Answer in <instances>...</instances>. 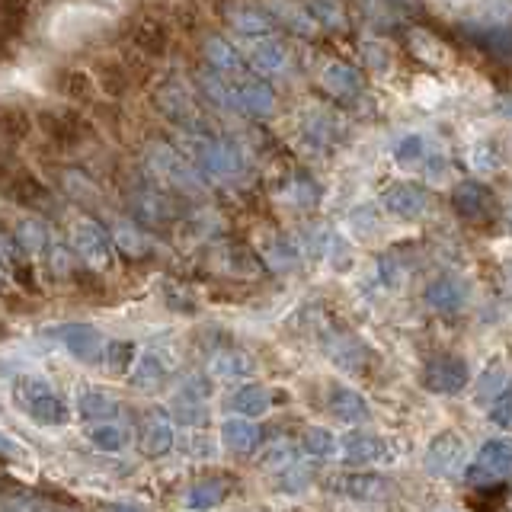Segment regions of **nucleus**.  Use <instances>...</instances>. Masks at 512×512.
Segmentation results:
<instances>
[{
    "instance_id": "1",
    "label": "nucleus",
    "mask_w": 512,
    "mask_h": 512,
    "mask_svg": "<svg viewBox=\"0 0 512 512\" xmlns=\"http://www.w3.org/2000/svg\"><path fill=\"white\" fill-rule=\"evenodd\" d=\"M512 477V442L506 439H490L477 452V458L464 468V480L471 487H493Z\"/></svg>"
},
{
    "instance_id": "24",
    "label": "nucleus",
    "mask_w": 512,
    "mask_h": 512,
    "mask_svg": "<svg viewBox=\"0 0 512 512\" xmlns=\"http://www.w3.org/2000/svg\"><path fill=\"white\" fill-rule=\"evenodd\" d=\"M231 23H234V29L247 32V36H263V32H269V20L253 7H234Z\"/></svg>"
},
{
    "instance_id": "31",
    "label": "nucleus",
    "mask_w": 512,
    "mask_h": 512,
    "mask_svg": "<svg viewBox=\"0 0 512 512\" xmlns=\"http://www.w3.org/2000/svg\"><path fill=\"white\" fill-rule=\"evenodd\" d=\"M167 445H170V429L164 423H154L148 429V452H167Z\"/></svg>"
},
{
    "instance_id": "11",
    "label": "nucleus",
    "mask_w": 512,
    "mask_h": 512,
    "mask_svg": "<svg viewBox=\"0 0 512 512\" xmlns=\"http://www.w3.org/2000/svg\"><path fill=\"white\" fill-rule=\"evenodd\" d=\"M199 160H202V167L208 173H215V176H231L240 170V154L231 148V144H224V141H205L199 144Z\"/></svg>"
},
{
    "instance_id": "13",
    "label": "nucleus",
    "mask_w": 512,
    "mask_h": 512,
    "mask_svg": "<svg viewBox=\"0 0 512 512\" xmlns=\"http://www.w3.org/2000/svg\"><path fill=\"white\" fill-rule=\"evenodd\" d=\"M324 84L330 87L333 96L349 100V96H356L362 90V77H359V71H352L349 64H330L324 74Z\"/></svg>"
},
{
    "instance_id": "4",
    "label": "nucleus",
    "mask_w": 512,
    "mask_h": 512,
    "mask_svg": "<svg viewBox=\"0 0 512 512\" xmlns=\"http://www.w3.org/2000/svg\"><path fill=\"white\" fill-rule=\"evenodd\" d=\"M452 205H455V212L461 218H468V221H490L493 212H496V199H493V192L487 186H480V183H458L455 192H452Z\"/></svg>"
},
{
    "instance_id": "3",
    "label": "nucleus",
    "mask_w": 512,
    "mask_h": 512,
    "mask_svg": "<svg viewBox=\"0 0 512 512\" xmlns=\"http://www.w3.org/2000/svg\"><path fill=\"white\" fill-rule=\"evenodd\" d=\"M464 464V442L458 432H439L436 439L426 448V468L436 477H448L455 474Z\"/></svg>"
},
{
    "instance_id": "22",
    "label": "nucleus",
    "mask_w": 512,
    "mask_h": 512,
    "mask_svg": "<svg viewBox=\"0 0 512 512\" xmlns=\"http://www.w3.org/2000/svg\"><path fill=\"white\" fill-rule=\"evenodd\" d=\"M250 61L256 64V71L272 74V71H279L285 64V52H282V45H276V42H256L250 48Z\"/></svg>"
},
{
    "instance_id": "16",
    "label": "nucleus",
    "mask_w": 512,
    "mask_h": 512,
    "mask_svg": "<svg viewBox=\"0 0 512 512\" xmlns=\"http://www.w3.org/2000/svg\"><path fill=\"white\" fill-rule=\"evenodd\" d=\"M132 39H135V45L141 48L144 55H164L167 52V29H164V23L144 20V23L135 26Z\"/></svg>"
},
{
    "instance_id": "33",
    "label": "nucleus",
    "mask_w": 512,
    "mask_h": 512,
    "mask_svg": "<svg viewBox=\"0 0 512 512\" xmlns=\"http://www.w3.org/2000/svg\"><path fill=\"white\" fill-rule=\"evenodd\" d=\"M404 4H416V0H404Z\"/></svg>"
},
{
    "instance_id": "15",
    "label": "nucleus",
    "mask_w": 512,
    "mask_h": 512,
    "mask_svg": "<svg viewBox=\"0 0 512 512\" xmlns=\"http://www.w3.org/2000/svg\"><path fill=\"white\" fill-rule=\"evenodd\" d=\"M336 487H343V493L356 496V500H378V496L388 493V484L375 474H352V477H343Z\"/></svg>"
},
{
    "instance_id": "10",
    "label": "nucleus",
    "mask_w": 512,
    "mask_h": 512,
    "mask_svg": "<svg viewBox=\"0 0 512 512\" xmlns=\"http://www.w3.org/2000/svg\"><path fill=\"white\" fill-rule=\"evenodd\" d=\"M327 407L340 423H365L368 416H372V410H368V404H365V397L356 394L352 388H333L330 397H327Z\"/></svg>"
},
{
    "instance_id": "14",
    "label": "nucleus",
    "mask_w": 512,
    "mask_h": 512,
    "mask_svg": "<svg viewBox=\"0 0 512 512\" xmlns=\"http://www.w3.org/2000/svg\"><path fill=\"white\" fill-rule=\"evenodd\" d=\"M506 388H512V381H509V372L503 365H490L484 375L477 378V404H484V407H490L496 397H500Z\"/></svg>"
},
{
    "instance_id": "26",
    "label": "nucleus",
    "mask_w": 512,
    "mask_h": 512,
    "mask_svg": "<svg viewBox=\"0 0 512 512\" xmlns=\"http://www.w3.org/2000/svg\"><path fill=\"white\" fill-rule=\"evenodd\" d=\"M423 157H426V141L420 135H410L397 144V160L404 167H413V164H423Z\"/></svg>"
},
{
    "instance_id": "2",
    "label": "nucleus",
    "mask_w": 512,
    "mask_h": 512,
    "mask_svg": "<svg viewBox=\"0 0 512 512\" xmlns=\"http://www.w3.org/2000/svg\"><path fill=\"white\" fill-rule=\"evenodd\" d=\"M468 384V362L461 356H436L423 368V388L432 394H458Z\"/></svg>"
},
{
    "instance_id": "29",
    "label": "nucleus",
    "mask_w": 512,
    "mask_h": 512,
    "mask_svg": "<svg viewBox=\"0 0 512 512\" xmlns=\"http://www.w3.org/2000/svg\"><path fill=\"white\" fill-rule=\"evenodd\" d=\"M58 87L64 96H71V100H77V96H90V77L80 71H64L58 77Z\"/></svg>"
},
{
    "instance_id": "20",
    "label": "nucleus",
    "mask_w": 512,
    "mask_h": 512,
    "mask_svg": "<svg viewBox=\"0 0 512 512\" xmlns=\"http://www.w3.org/2000/svg\"><path fill=\"white\" fill-rule=\"evenodd\" d=\"M234 407H237L240 416H263L269 410V391L260 388V384H250V388L237 391Z\"/></svg>"
},
{
    "instance_id": "12",
    "label": "nucleus",
    "mask_w": 512,
    "mask_h": 512,
    "mask_svg": "<svg viewBox=\"0 0 512 512\" xmlns=\"http://www.w3.org/2000/svg\"><path fill=\"white\" fill-rule=\"evenodd\" d=\"M4 189H7V196H10V199L23 202V205H36L39 199H45V186H42L32 173H26V170L10 173Z\"/></svg>"
},
{
    "instance_id": "27",
    "label": "nucleus",
    "mask_w": 512,
    "mask_h": 512,
    "mask_svg": "<svg viewBox=\"0 0 512 512\" xmlns=\"http://www.w3.org/2000/svg\"><path fill=\"white\" fill-rule=\"evenodd\" d=\"M490 413V423L500 426V429H512V388H506L500 397L493 400V404L487 407Z\"/></svg>"
},
{
    "instance_id": "7",
    "label": "nucleus",
    "mask_w": 512,
    "mask_h": 512,
    "mask_svg": "<svg viewBox=\"0 0 512 512\" xmlns=\"http://www.w3.org/2000/svg\"><path fill=\"white\" fill-rule=\"evenodd\" d=\"M464 295H468V288H464V282L452 276V272H445V276L432 279L426 285V304L442 314H455L464 304Z\"/></svg>"
},
{
    "instance_id": "6",
    "label": "nucleus",
    "mask_w": 512,
    "mask_h": 512,
    "mask_svg": "<svg viewBox=\"0 0 512 512\" xmlns=\"http://www.w3.org/2000/svg\"><path fill=\"white\" fill-rule=\"evenodd\" d=\"M340 448H343V458L349 464H372V461H381L388 455V445H384L381 436L375 432H365V429H352L340 439Z\"/></svg>"
},
{
    "instance_id": "18",
    "label": "nucleus",
    "mask_w": 512,
    "mask_h": 512,
    "mask_svg": "<svg viewBox=\"0 0 512 512\" xmlns=\"http://www.w3.org/2000/svg\"><path fill=\"white\" fill-rule=\"evenodd\" d=\"M224 442L234 452H253L256 442H260V429H256L250 420H231L224 426Z\"/></svg>"
},
{
    "instance_id": "25",
    "label": "nucleus",
    "mask_w": 512,
    "mask_h": 512,
    "mask_svg": "<svg viewBox=\"0 0 512 512\" xmlns=\"http://www.w3.org/2000/svg\"><path fill=\"white\" fill-rule=\"evenodd\" d=\"M512 16V0H487L484 10H480V23L487 29H500Z\"/></svg>"
},
{
    "instance_id": "19",
    "label": "nucleus",
    "mask_w": 512,
    "mask_h": 512,
    "mask_svg": "<svg viewBox=\"0 0 512 512\" xmlns=\"http://www.w3.org/2000/svg\"><path fill=\"white\" fill-rule=\"evenodd\" d=\"M29 128H32V119L26 116L23 109H16V106H0V138L20 141V138L29 135Z\"/></svg>"
},
{
    "instance_id": "23",
    "label": "nucleus",
    "mask_w": 512,
    "mask_h": 512,
    "mask_svg": "<svg viewBox=\"0 0 512 512\" xmlns=\"http://www.w3.org/2000/svg\"><path fill=\"white\" fill-rule=\"evenodd\" d=\"M205 55H208V61H212L215 71H224V74L240 71V58H237V52L224 39H208L205 42Z\"/></svg>"
},
{
    "instance_id": "28",
    "label": "nucleus",
    "mask_w": 512,
    "mask_h": 512,
    "mask_svg": "<svg viewBox=\"0 0 512 512\" xmlns=\"http://www.w3.org/2000/svg\"><path fill=\"white\" fill-rule=\"evenodd\" d=\"M308 7H311V13H314V20L327 23V26H343L340 0H308Z\"/></svg>"
},
{
    "instance_id": "17",
    "label": "nucleus",
    "mask_w": 512,
    "mask_h": 512,
    "mask_svg": "<svg viewBox=\"0 0 512 512\" xmlns=\"http://www.w3.org/2000/svg\"><path fill=\"white\" fill-rule=\"evenodd\" d=\"M263 464H266L269 471H282L288 477V474L301 471V452H298L295 445H288V442H276L263 455Z\"/></svg>"
},
{
    "instance_id": "32",
    "label": "nucleus",
    "mask_w": 512,
    "mask_h": 512,
    "mask_svg": "<svg viewBox=\"0 0 512 512\" xmlns=\"http://www.w3.org/2000/svg\"><path fill=\"white\" fill-rule=\"evenodd\" d=\"M500 112L512 119V96H503V100H500Z\"/></svg>"
},
{
    "instance_id": "5",
    "label": "nucleus",
    "mask_w": 512,
    "mask_h": 512,
    "mask_svg": "<svg viewBox=\"0 0 512 512\" xmlns=\"http://www.w3.org/2000/svg\"><path fill=\"white\" fill-rule=\"evenodd\" d=\"M384 208L397 218H420L426 215L429 208V192L423 186H413V183H397L384 192Z\"/></svg>"
},
{
    "instance_id": "30",
    "label": "nucleus",
    "mask_w": 512,
    "mask_h": 512,
    "mask_svg": "<svg viewBox=\"0 0 512 512\" xmlns=\"http://www.w3.org/2000/svg\"><path fill=\"white\" fill-rule=\"evenodd\" d=\"M224 496V484H205V487H196L192 490V496H189V503L192 506H215L218 500Z\"/></svg>"
},
{
    "instance_id": "8",
    "label": "nucleus",
    "mask_w": 512,
    "mask_h": 512,
    "mask_svg": "<svg viewBox=\"0 0 512 512\" xmlns=\"http://www.w3.org/2000/svg\"><path fill=\"white\" fill-rule=\"evenodd\" d=\"M272 106H276V93L263 80H244L240 87H234V109L250 112V116H269Z\"/></svg>"
},
{
    "instance_id": "9",
    "label": "nucleus",
    "mask_w": 512,
    "mask_h": 512,
    "mask_svg": "<svg viewBox=\"0 0 512 512\" xmlns=\"http://www.w3.org/2000/svg\"><path fill=\"white\" fill-rule=\"evenodd\" d=\"M48 141L61 144V148H71V144H77L80 138H84L87 125L80 122L74 112H45V116L39 119Z\"/></svg>"
},
{
    "instance_id": "21",
    "label": "nucleus",
    "mask_w": 512,
    "mask_h": 512,
    "mask_svg": "<svg viewBox=\"0 0 512 512\" xmlns=\"http://www.w3.org/2000/svg\"><path fill=\"white\" fill-rule=\"evenodd\" d=\"M336 448H340V442H336V436L330 429L314 426V429L304 432V452H308L311 458H333Z\"/></svg>"
}]
</instances>
